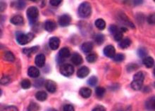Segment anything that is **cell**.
Returning a JSON list of instances; mask_svg holds the SVG:
<instances>
[{"label": "cell", "mask_w": 155, "mask_h": 111, "mask_svg": "<svg viewBox=\"0 0 155 111\" xmlns=\"http://www.w3.org/2000/svg\"><path fill=\"white\" fill-rule=\"evenodd\" d=\"M144 80H145V75L143 72H137L133 76V80L131 82V88L133 90H140L143 87Z\"/></svg>", "instance_id": "1"}, {"label": "cell", "mask_w": 155, "mask_h": 111, "mask_svg": "<svg viewBox=\"0 0 155 111\" xmlns=\"http://www.w3.org/2000/svg\"><path fill=\"white\" fill-rule=\"evenodd\" d=\"M16 41L20 45H25V44L31 42L34 39L35 35L32 33L24 34L21 33V32H17L16 34Z\"/></svg>", "instance_id": "2"}, {"label": "cell", "mask_w": 155, "mask_h": 111, "mask_svg": "<svg viewBox=\"0 0 155 111\" xmlns=\"http://www.w3.org/2000/svg\"><path fill=\"white\" fill-rule=\"evenodd\" d=\"M78 12V15L81 18H88V17L90 16L92 13L91 5H90V4L88 3V2H83V3H82L81 5L79 6Z\"/></svg>", "instance_id": "3"}, {"label": "cell", "mask_w": 155, "mask_h": 111, "mask_svg": "<svg viewBox=\"0 0 155 111\" xmlns=\"http://www.w3.org/2000/svg\"><path fill=\"white\" fill-rule=\"evenodd\" d=\"M26 14L31 24L34 25L37 22L39 17V10L36 6H31L28 8Z\"/></svg>", "instance_id": "4"}, {"label": "cell", "mask_w": 155, "mask_h": 111, "mask_svg": "<svg viewBox=\"0 0 155 111\" xmlns=\"http://www.w3.org/2000/svg\"><path fill=\"white\" fill-rule=\"evenodd\" d=\"M60 72L65 77L71 76L74 72V66L71 64H64L60 67Z\"/></svg>", "instance_id": "5"}, {"label": "cell", "mask_w": 155, "mask_h": 111, "mask_svg": "<svg viewBox=\"0 0 155 111\" xmlns=\"http://www.w3.org/2000/svg\"><path fill=\"white\" fill-rule=\"evenodd\" d=\"M71 22V17L68 14H64L59 17V24L61 27H66Z\"/></svg>", "instance_id": "6"}, {"label": "cell", "mask_w": 155, "mask_h": 111, "mask_svg": "<svg viewBox=\"0 0 155 111\" xmlns=\"http://www.w3.org/2000/svg\"><path fill=\"white\" fill-rule=\"evenodd\" d=\"M60 40L57 37H51L49 40V48L52 50H57L59 47Z\"/></svg>", "instance_id": "7"}, {"label": "cell", "mask_w": 155, "mask_h": 111, "mask_svg": "<svg viewBox=\"0 0 155 111\" xmlns=\"http://www.w3.org/2000/svg\"><path fill=\"white\" fill-rule=\"evenodd\" d=\"M104 54L108 58L113 59L116 55V50L114 46L112 45H108L105 46L104 49Z\"/></svg>", "instance_id": "8"}, {"label": "cell", "mask_w": 155, "mask_h": 111, "mask_svg": "<svg viewBox=\"0 0 155 111\" xmlns=\"http://www.w3.org/2000/svg\"><path fill=\"white\" fill-rule=\"evenodd\" d=\"M45 88L49 92L54 93L57 91V84L53 80H47L45 82Z\"/></svg>", "instance_id": "9"}, {"label": "cell", "mask_w": 155, "mask_h": 111, "mask_svg": "<svg viewBox=\"0 0 155 111\" xmlns=\"http://www.w3.org/2000/svg\"><path fill=\"white\" fill-rule=\"evenodd\" d=\"M45 61H46V58L45 56L43 54H40L36 56L35 59V65L39 68H42L45 64Z\"/></svg>", "instance_id": "10"}, {"label": "cell", "mask_w": 155, "mask_h": 111, "mask_svg": "<svg viewBox=\"0 0 155 111\" xmlns=\"http://www.w3.org/2000/svg\"><path fill=\"white\" fill-rule=\"evenodd\" d=\"M145 108L148 111H155V96L147 99L145 103Z\"/></svg>", "instance_id": "11"}, {"label": "cell", "mask_w": 155, "mask_h": 111, "mask_svg": "<svg viewBox=\"0 0 155 111\" xmlns=\"http://www.w3.org/2000/svg\"><path fill=\"white\" fill-rule=\"evenodd\" d=\"M45 29L46 30L47 32H51L54 31L56 29H57V24L54 21L51 20H48L45 23Z\"/></svg>", "instance_id": "12"}, {"label": "cell", "mask_w": 155, "mask_h": 111, "mask_svg": "<svg viewBox=\"0 0 155 111\" xmlns=\"http://www.w3.org/2000/svg\"><path fill=\"white\" fill-rule=\"evenodd\" d=\"M118 16H119L120 22L122 23L124 25H126V26L130 27L131 28H135L134 25L133 24V23L130 22V20H129V19H128V17H127L124 14H120Z\"/></svg>", "instance_id": "13"}, {"label": "cell", "mask_w": 155, "mask_h": 111, "mask_svg": "<svg viewBox=\"0 0 155 111\" xmlns=\"http://www.w3.org/2000/svg\"><path fill=\"white\" fill-rule=\"evenodd\" d=\"M90 73V70L89 68L86 66H83L80 69H78L77 72V76L79 78H85V77H87Z\"/></svg>", "instance_id": "14"}, {"label": "cell", "mask_w": 155, "mask_h": 111, "mask_svg": "<svg viewBox=\"0 0 155 111\" xmlns=\"http://www.w3.org/2000/svg\"><path fill=\"white\" fill-rule=\"evenodd\" d=\"M11 23L15 25H21L24 23V19L23 17L21 15H16V16H13L11 18Z\"/></svg>", "instance_id": "15"}, {"label": "cell", "mask_w": 155, "mask_h": 111, "mask_svg": "<svg viewBox=\"0 0 155 111\" xmlns=\"http://www.w3.org/2000/svg\"><path fill=\"white\" fill-rule=\"evenodd\" d=\"M28 75L29 77H31L32 78H37L40 76V72L37 68L31 66V67H30L28 68Z\"/></svg>", "instance_id": "16"}, {"label": "cell", "mask_w": 155, "mask_h": 111, "mask_svg": "<svg viewBox=\"0 0 155 111\" xmlns=\"http://www.w3.org/2000/svg\"><path fill=\"white\" fill-rule=\"evenodd\" d=\"M79 94L84 99H88V98L91 97L92 90L90 88H87V87H83V88L80 89Z\"/></svg>", "instance_id": "17"}, {"label": "cell", "mask_w": 155, "mask_h": 111, "mask_svg": "<svg viewBox=\"0 0 155 111\" xmlns=\"http://www.w3.org/2000/svg\"><path fill=\"white\" fill-rule=\"evenodd\" d=\"M71 56V52L70 50L68 49L67 47H64L60 49L59 52V56L58 57L64 60V59H66V58H68Z\"/></svg>", "instance_id": "18"}, {"label": "cell", "mask_w": 155, "mask_h": 111, "mask_svg": "<svg viewBox=\"0 0 155 111\" xmlns=\"http://www.w3.org/2000/svg\"><path fill=\"white\" fill-rule=\"evenodd\" d=\"M93 49V44L90 42H86L83 43L81 46V49L84 53L85 54H88L90 53Z\"/></svg>", "instance_id": "19"}, {"label": "cell", "mask_w": 155, "mask_h": 111, "mask_svg": "<svg viewBox=\"0 0 155 111\" xmlns=\"http://www.w3.org/2000/svg\"><path fill=\"white\" fill-rule=\"evenodd\" d=\"M71 61L75 65H80L83 63V58L78 54H74L71 57Z\"/></svg>", "instance_id": "20"}, {"label": "cell", "mask_w": 155, "mask_h": 111, "mask_svg": "<svg viewBox=\"0 0 155 111\" xmlns=\"http://www.w3.org/2000/svg\"><path fill=\"white\" fill-rule=\"evenodd\" d=\"M143 63L146 68H151L154 65V60L153 59V58L147 56L143 60Z\"/></svg>", "instance_id": "21"}, {"label": "cell", "mask_w": 155, "mask_h": 111, "mask_svg": "<svg viewBox=\"0 0 155 111\" xmlns=\"http://www.w3.org/2000/svg\"><path fill=\"white\" fill-rule=\"evenodd\" d=\"M38 49H39V46H33V47H31V48L23 49V54L28 56H31L32 54H35V53L37 52Z\"/></svg>", "instance_id": "22"}, {"label": "cell", "mask_w": 155, "mask_h": 111, "mask_svg": "<svg viewBox=\"0 0 155 111\" xmlns=\"http://www.w3.org/2000/svg\"><path fill=\"white\" fill-rule=\"evenodd\" d=\"M35 98L39 101H45L47 99V94L45 91H40L36 93Z\"/></svg>", "instance_id": "23"}, {"label": "cell", "mask_w": 155, "mask_h": 111, "mask_svg": "<svg viewBox=\"0 0 155 111\" xmlns=\"http://www.w3.org/2000/svg\"><path fill=\"white\" fill-rule=\"evenodd\" d=\"M94 24H95L97 28L100 30H103L106 27V23L102 18H99L97 20H96Z\"/></svg>", "instance_id": "24"}, {"label": "cell", "mask_w": 155, "mask_h": 111, "mask_svg": "<svg viewBox=\"0 0 155 111\" xmlns=\"http://www.w3.org/2000/svg\"><path fill=\"white\" fill-rule=\"evenodd\" d=\"M118 45L121 49H127L131 45V40L129 38H126V39L122 40L121 41L119 42Z\"/></svg>", "instance_id": "25"}, {"label": "cell", "mask_w": 155, "mask_h": 111, "mask_svg": "<svg viewBox=\"0 0 155 111\" xmlns=\"http://www.w3.org/2000/svg\"><path fill=\"white\" fill-rule=\"evenodd\" d=\"M4 59L5 61L8 62H14L15 61V56L14 54L12 52H9V51L4 52Z\"/></svg>", "instance_id": "26"}, {"label": "cell", "mask_w": 155, "mask_h": 111, "mask_svg": "<svg viewBox=\"0 0 155 111\" xmlns=\"http://www.w3.org/2000/svg\"><path fill=\"white\" fill-rule=\"evenodd\" d=\"M105 92H106V89H105L104 87H97L95 89L96 96L97 97L99 98V99H102V98L104 96Z\"/></svg>", "instance_id": "27"}, {"label": "cell", "mask_w": 155, "mask_h": 111, "mask_svg": "<svg viewBox=\"0 0 155 111\" xmlns=\"http://www.w3.org/2000/svg\"><path fill=\"white\" fill-rule=\"evenodd\" d=\"M104 41V36L102 34H97L94 37V42L97 45H101Z\"/></svg>", "instance_id": "28"}, {"label": "cell", "mask_w": 155, "mask_h": 111, "mask_svg": "<svg viewBox=\"0 0 155 111\" xmlns=\"http://www.w3.org/2000/svg\"><path fill=\"white\" fill-rule=\"evenodd\" d=\"M97 56L96 54H94V53L89 54L87 56V57H86V60H87V61L88 63H94V62L97 61Z\"/></svg>", "instance_id": "29"}, {"label": "cell", "mask_w": 155, "mask_h": 111, "mask_svg": "<svg viewBox=\"0 0 155 111\" xmlns=\"http://www.w3.org/2000/svg\"><path fill=\"white\" fill-rule=\"evenodd\" d=\"M137 56L140 58H142V59H145L146 56H147V51L146 50L145 48H140L138 50H137Z\"/></svg>", "instance_id": "30"}, {"label": "cell", "mask_w": 155, "mask_h": 111, "mask_svg": "<svg viewBox=\"0 0 155 111\" xmlns=\"http://www.w3.org/2000/svg\"><path fill=\"white\" fill-rule=\"evenodd\" d=\"M40 109V106L35 102H31L28 107L27 108V111H38Z\"/></svg>", "instance_id": "31"}, {"label": "cell", "mask_w": 155, "mask_h": 111, "mask_svg": "<svg viewBox=\"0 0 155 111\" xmlns=\"http://www.w3.org/2000/svg\"><path fill=\"white\" fill-rule=\"evenodd\" d=\"M25 5H26V4H25V2L23 1H17L15 2L14 4L15 8L18 10L23 9V8L25 7Z\"/></svg>", "instance_id": "32"}, {"label": "cell", "mask_w": 155, "mask_h": 111, "mask_svg": "<svg viewBox=\"0 0 155 111\" xmlns=\"http://www.w3.org/2000/svg\"><path fill=\"white\" fill-rule=\"evenodd\" d=\"M21 87H22L23 89H28L31 87V81H30L29 80H28V79H25V80H22V82H21Z\"/></svg>", "instance_id": "33"}, {"label": "cell", "mask_w": 155, "mask_h": 111, "mask_svg": "<svg viewBox=\"0 0 155 111\" xmlns=\"http://www.w3.org/2000/svg\"><path fill=\"white\" fill-rule=\"evenodd\" d=\"M97 82H98L97 78L95 76H92L91 78L88 79L87 84L91 87H94L97 84Z\"/></svg>", "instance_id": "34"}, {"label": "cell", "mask_w": 155, "mask_h": 111, "mask_svg": "<svg viewBox=\"0 0 155 111\" xmlns=\"http://www.w3.org/2000/svg\"><path fill=\"white\" fill-rule=\"evenodd\" d=\"M112 59L114 61L116 62V63H120V62L124 61L125 56L123 54H117L114 56V57Z\"/></svg>", "instance_id": "35"}, {"label": "cell", "mask_w": 155, "mask_h": 111, "mask_svg": "<svg viewBox=\"0 0 155 111\" xmlns=\"http://www.w3.org/2000/svg\"><path fill=\"white\" fill-rule=\"evenodd\" d=\"M123 37H124V34L120 30H118L115 35H114V38L116 42H120L123 40Z\"/></svg>", "instance_id": "36"}, {"label": "cell", "mask_w": 155, "mask_h": 111, "mask_svg": "<svg viewBox=\"0 0 155 111\" xmlns=\"http://www.w3.org/2000/svg\"><path fill=\"white\" fill-rule=\"evenodd\" d=\"M12 82V80L8 76H3L1 79V84L2 85H7Z\"/></svg>", "instance_id": "37"}, {"label": "cell", "mask_w": 155, "mask_h": 111, "mask_svg": "<svg viewBox=\"0 0 155 111\" xmlns=\"http://www.w3.org/2000/svg\"><path fill=\"white\" fill-rule=\"evenodd\" d=\"M1 111H18V109L14 106H7L2 108Z\"/></svg>", "instance_id": "38"}, {"label": "cell", "mask_w": 155, "mask_h": 111, "mask_svg": "<svg viewBox=\"0 0 155 111\" xmlns=\"http://www.w3.org/2000/svg\"><path fill=\"white\" fill-rule=\"evenodd\" d=\"M147 22L150 25H155V13L150 14L147 17Z\"/></svg>", "instance_id": "39"}, {"label": "cell", "mask_w": 155, "mask_h": 111, "mask_svg": "<svg viewBox=\"0 0 155 111\" xmlns=\"http://www.w3.org/2000/svg\"><path fill=\"white\" fill-rule=\"evenodd\" d=\"M43 83H44V80L42 78H39L34 82V86L38 88V87H41L42 86Z\"/></svg>", "instance_id": "40"}, {"label": "cell", "mask_w": 155, "mask_h": 111, "mask_svg": "<svg viewBox=\"0 0 155 111\" xmlns=\"http://www.w3.org/2000/svg\"><path fill=\"white\" fill-rule=\"evenodd\" d=\"M138 66H137V64H134V63H131L130 65H128L127 66V70L128 72H132L133 70H135L137 69Z\"/></svg>", "instance_id": "41"}, {"label": "cell", "mask_w": 155, "mask_h": 111, "mask_svg": "<svg viewBox=\"0 0 155 111\" xmlns=\"http://www.w3.org/2000/svg\"><path fill=\"white\" fill-rule=\"evenodd\" d=\"M109 30L111 34H113V35H115V34L118 31V27H117V26H116V25H111L109 27Z\"/></svg>", "instance_id": "42"}, {"label": "cell", "mask_w": 155, "mask_h": 111, "mask_svg": "<svg viewBox=\"0 0 155 111\" xmlns=\"http://www.w3.org/2000/svg\"><path fill=\"white\" fill-rule=\"evenodd\" d=\"M63 111H75V109L74 106L72 105H70V104H66L64 106Z\"/></svg>", "instance_id": "43"}, {"label": "cell", "mask_w": 155, "mask_h": 111, "mask_svg": "<svg viewBox=\"0 0 155 111\" xmlns=\"http://www.w3.org/2000/svg\"><path fill=\"white\" fill-rule=\"evenodd\" d=\"M92 111H107V109L104 107V106H102L101 105H98V106H95V107L92 109Z\"/></svg>", "instance_id": "44"}, {"label": "cell", "mask_w": 155, "mask_h": 111, "mask_svg": "<svg viewBox=\"0 0 155 111\" xmlns=\"http://www.w3.org/2000/svg\"><path fill=\"white\" fill-rule=\"evenodd\" d=\"M61 2H62L61 1V0H51V1L49 2V3H50L51 6H59V4H61Z\"/></svg>", "instance_id": "45"}, {"label": "cell", "mask_w": 155, "mask_h": 111, "mask_svg": "<svg viewBox=\"0 0 155 111\" xmlns=\"http://www.w3.org/2000/svg\"><path fill=\"white\" fill-rule=\"evenodd\" d=\"M1 7H0V9H1V12H3L4 10H5L6 8V3H4L3 2H1Z\"/></svg>", "instance_id": "46"}, {"label": "cell", "mask_w": 155, "mask_h": 111, "mask_svg": "<svg viewBox=\"0 0 155 111\" xmlns=\"http://www.w3.org/2000/svg\"><path fill=\"white\" fill-rule=\"evenodd\" d=\"M133 3H134V5H140V4H142L143 3V1H133Z\"/></svg>", "instance_id": "47"}, {"label": "cell", "mask_w": 155, "mask_h": 111, "mask_svg": "<svg viewBox=\"0 0 155 111\" xmlns=\"http://www.w3.org/2000/svg\"><path fill=\"white\" fill-rule=\"evenodd\" d=\"M47 111H57V110L55 109H49V110H47Z\"/></svg>", "instance_id": "48"}, {"label": "cell", "mask_w": 155, "mask_h": 111, "mask_svg": "<svg viewBox=\"0 0 155 111\" xmlns=\"http://www.w3.org/2000/svg\"><path fill=\"white\" fill-rule=\"evenodd\" d=\"M154 76H155V66H154Z\"/></svg>", "instance_id": "49"}, {"label": "cell", "mask_w": 155, "mask_h": 111, "mask_svg": "<svg viewBox=\"0 0 155 111\" xmlns=\"http://www.w3.org/2000/svg\"><path fill=\"white\" fill-rule=\"evenodd\" d=\"M154 87H155V82H154Z\"/></svg>", "instance_id": "50"}, {"label": "cell", "mask_w": 155, "mask_h": 111, "mask_svg": "<svg viewBox=\"0 0 155 111\" xmlns=\"http://www.w3.org/2000/svg\"><path fill=\"white\" fill-rule=\"evenodd\" d=\"M154 2H155V0H154Z\"/></svg>", "instance_id": "51"}]
</instances>
